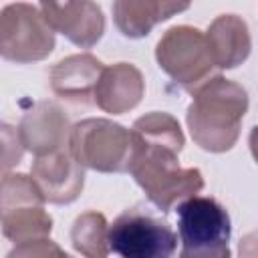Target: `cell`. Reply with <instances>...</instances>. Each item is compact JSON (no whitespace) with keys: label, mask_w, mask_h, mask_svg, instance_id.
Segmentation results:
<instances>
[{"label":"cell","mask_w":258,"mask_h":258,"mask_svg":"<svg viewBox=\"0 0 258 258\" xmlns=\"http://www.w3.org/2000/svg\"><path fill=\"white\" fill-rule=\"evenodd\" d=\"M69 151L87 169L123 173L131 161V131L111 119H83L71 129Z\"/></svg>","instance_id":"4"},{"label":"cell","mask_w":258,"mask_h":258,"mask_svg":"<svg viewBox=\"0 0 258 258\" xmlns=\"http://www.w3.org/2000/svg\"><path fill=\"white\" fill-rule=\"evenodd\" d=\"M109 244L121 258H173L177 234L167 222L131 208L109 226Z\"/></svg>","instance_id":"8"},{"label":"cell","mask_w":258,"mask_h":258,"mask_svg":"<svg viewBox=\"0 0 258 258\" xmlns=\"http://www.w3.org/2000/svg\"><path fill=\"white\" fill-rule=\"evenodd\" d=\"M187 2H159V0H117L113 4V20L123 36L143 38L151 28L183 10Z\"/></svg>","instance_id":"15"},{"label":"cell","mask_w":258,"mask_h":258,"mask_svg":"<svg viewBox=\"0 0 258 258\" xmlns=\"http://www.w3.org/2000/svg\"><path fill=\"white\" fill-rule=\"evenodd\" d=\"M38 6L48 26L81 48L95 46L105 32V16L95 2H42Z\"/></svg>","instance_id":"10"},{"label":"cell","mask_w":258,"mask_h":258,"mask_svg":"<svg viewBox=\"0 0 258 258\" xmlns=\"http://www.w3.org/2000/svg\"><path fill=\"white\" fill-rule=\"evenodd\" d=\"M248 145H250V151H252L254 161L258 163V125L252 127V131H250V135H248Z\"/></svg>","instance_id":"20"},{"label":"cell","mask_w":258,"mask_h":258,"mask_svg":"<svg viewBox=\"0 0 258 258\" xmlns=\"http://www.w3.org/2000/svg\"><path fill=\"white\" fill-rule=\"evenodd\" d=\"M6 258H73V256L67 254L50 238H40V240H30V242L16 244L6 254Z\"/></svg>","instance_id":"17"},{"label":"cell","mask_w":258,"mask_h":258,"mask_svg":"<svg viewBox=\"0 0 258 258\" xmlns=\"http://www.w3.org/2000/svg\"><path fill=\"white\" fill-rule=\"evenodd\" d=\"M18 137L30 153L36 157L50 155L69 147L71 123L64 111L52 101L34 103L18 123Z\"/></svg>","instance_id":"9"},{"label":"cell","mask_w":258,"mask_h":258,"mask_svg":"<svg viewBox=\"0 0 258 258\" xmlns=\"http://www.w3.org/2000/svg\"><path fill=\"white\" fill-rule=\"evenodd\" d=\"M54 50V30L40 6L16 2L0 12V54L4 60L26 64L46 58Z\"/></svg>","instance_id":"7"},{"label":"cell","mask_w":258,"mask_h":258,"mask_svg":"<svg viewBox=\"0 0 258 258\" xmlns=\"http://www.w3.org/2000/svg\"><path fill=\"white\" fill-rule=\"evenodd\" d=\"M71 244L85 258H107L109 244V224L101 212H83L77 216L71 228Z\"/></svg>","instance_id":"16"},{"label":"cell","mask_w":258,"mask_h":258,"mask_svg":"<svg viewBox=\"0 0 258 258\" xmlns=\"http://www.w3.org/2000/svg\"><path fill=\"white\" fill-rule=\"evenodd\" d=\"M2 143H4V147H2V155H4L2 169H4V173H8V169L12 165L20 163L22 153H24V145H22V141L18 137V129H14V127L4 123L2 125Z\"/></svg>","instance_id":"18"},{"label":"cell","mask_w":258,"mask_h":258,"mask_svg":"<svg viewBox=\"0 0 258 258\" xmlns=\"http://www.w3.org/2000/svg\"><path fill=\"white\" fill-rule=\"evenodd\" d=\"M155 60L165 75L191 91L210 81L212 71L218 69L206 32L187 24L171 26L163 32L155 46Z\"/></svg>","instance_id":"6"},{"label":"cell","mask_w":258,"mask_h":258,"mask_svg":"<svg viewBox=\"0 0 258 258\" xmlns=\"http://www.w3.org/2000/svg\"><path fill=\"white\" fill-rule=\"evenodd\" d=\"M44 202L32 175L4 173L0 196L4 236L14 244L48 238L52 218L44 210Z\"/></svg>","instance_id":"5"},{"label":"cell","mask_w":258,"mask_h":258,"mask_svg":"<svg viewBox=\"0 0 258 258\" xmlns=\"http://www.w3.org/2000/svg\"><path fill=\"white\" fill-rule=\"evenodd\" d=\"M185 145L179 121L163 111L139 117L131 127L129 173L145 191L147 200L167 214L204 189V175L198 167H181L179 153Z\"/></svg>","instance_id":"1"},{"label":"cell","mask_w":258,"mask_h":258,"mask_svg":"<svg viewBox=\"0 0 258 258\" xmlns=\"http://www.w3.org/2000/svg\"><path fill=\"white\" fill-rule=\"evenodd\" d=\"M246 111V89L218 75L194 89L185 123L196 145L210 153H224L236 145Z\"/></svg>","instance_id":"2"},{"label":"cell","mask_w":258,"mask_h":258,"mask_svg":"<svg viewBox=\"0 0 258 258\" xmlns=\"http://www.w3.org/2000/svg\"><path fill=\"white\" fill-rule=\"evenodd\" d=\"M238 256L240 258H258V228L240 238Z\"/></svg>","instance_id":"19"},{"label":"cell","mask_w":258,"mask_h":258,"mask_svg":"<svg viewBox=\"0 0 258 258\" xmlns=\"http://www.w3.org/2000/svg\"><path fill=\"white\" fill-rule=\"evenodd\" d=\"M30 175L42 198L50 204L75 202L85 185V167L73 157L69 147L32 161Z\"/></svg>","instance_id":"11"},{"label":"cell","mask_w":258,"mask_h":258,"mask_svg":"<svg viewBox=\"0 0 258 258\" xmlns=\"http://www.w3.org/2000/svg\"><path fill=\"white\" fill-rule=\"evenodd\" d=\"M206 38L218 69H236L252 50L248 24L238 14H220L214 18Z\"/></svg>","instance_id":"14"},{"label":"cell","mask_w":258,"mask_h":258,"mask_svg":"<svg viewBox=\"0 0 258 258\" xmlns=\"http://www.w3.org/2000/svg\"><path fill=\"white\" fill-rule=\"evenodd\" d=\"M145 93V79L135 64L115 62L103 69L95 87L93 103L111 115H123L135 109Z\"/></svg>","instance_id":"13"},{"label":"cell","mask_w":258,"mask_h":258,"mask_svg":"<svg viewBox=\"0 0 258 258\" xmlns=\"http://www.w3.org/2000/svg\"><path fill=\"white\" fill-rule=\"evenodd\" d=\"M230 214L210 196H191L177 204L181 248L173 258H232Z\"/></svg>","instance_id":"3"},{"label":"cell","mask_w":258,"mask_h":258,"mask_svg":"<svg viewBox=\"0 0 258 258\" xmlns=\"http://www.w3.org/2000/svg\"><path fill=\"white\" fill-rule=\"evenodd\" d=\"M103 69L105 64L89 52L64 56L48 73L50 91L75 105H89L93 103L95 87Z\"/></svg>","instance_id":"12"}]
</instances>
